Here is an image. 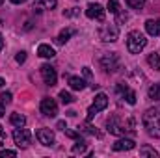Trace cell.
Segmentation results:
<instances>
[{
  "instance_id": "cell-2",
  "label": "cell",
  "mask_w": 160,
  "mask_h": 158,
  "mask_svg": "<svg viewBox=\"0 0 160 158\" xmlns=\"http://www.w3.org/2000/svg\"><path fill=\"white\" fill-rule=\"evenodd\" d=\"M145 45H147V39H145V36L142 32H138V30L128 32V36H127V48H128V52L140 54L145 48Z\"/></svg>"
},
{
  "instance_id": "cell-11",
  "label": "cell",
  "mask_w": 160,
  "mask_h": 158,
  "mask_svg": "<svg viewBox=\"0 0 160 158\" xmlns=\"http://www.w3.org/2000/svg\"><path fill=\"white\" fill-rule=\"evenodd\" d=\"M116 91L119 93V97H123L128 104H136V93H134L128 86H125V84H118Z\"/></svg>"
},
{
  "instance_id": "cell-5",
  "label": "cell",
  "mask_w": 160,
  "mask_h": 158,
  "mask_svg": "<svg viewBox=\"0 0 160 158\" xmlns=\"http://www.w3.org/2000/svg\"><path fill=\"white\" fill-rule=\"evenodd\" d=\"M30 140H32V134H30V130H28V128L17 126V128L13 130V141H15V145H17V147L26 149V147L30 145Z\"/></svg>"
},
{
  "instance_id": "cell-31",
  "label": "cell",
  "mask_w": 160,
  "mask_h": 158,
  "mask_svg": "<svg viewBox=\"0 0 160 158\" xmlns=\"http://www.w3.org/2000/svg\"><path fill=\"white\" fill-rule=\"evenodd\" d=\"M6 156H17V153H15V151H8V149H4V151L0 153V158H6Z\"/></svg>"
},
{
  "instance_id": "cell-7",
  "label": "cell",
  "mask_w": 160,
  "mask_h": 158,
  "mask_svg": "<svg viewBox=\"0 0 160 158\" xmlns=\"http://www.w3.org/2000/svg\"><path fill=\"white\" fill-rule=\"evenodd\" d=\"M41 114H45L47 117H56V114H58V104H56V101L54 99H43L41 101Z\"/></svg>"
},
{
  "instance_id": "cell-25",
  "label": "cell",
  "mask_w": 160,
  "mask_h": 158,
  "mask_svg": "<svg viewBox=\"0 0 160 158\" xmlns=\"http://www.w3.org/2000/svg\"><path fill=\"white\" fill-rule=\"evenodd\" d=\"M60 101L63 104H71V102H75V97L71 93H67V91H60Z\"/></svg>"
},
{
  "instance_id": "cell-10",
  "label": "cell",
  "mask_w": 160,
  "mask_h": 158,
  "mask_svg": "<svg viewBox=\"0 0 160 158\" xmlns=\"http://www.w3.org/2000/svg\"><path fill=\"white\" fill-rule=\"evenodd\" d=\"M36 136H38V140H39L41 145H45V147L54 145V132H52L50 128H39Z\"/></svg>"
},
{
  "instance_id": "cell-38",
  "label": "cell",
  "mask_w": 160,
  "mask_h": 158,
  "mask_svg": "<svg viewBox=\"0 0 160 158\" xmlns=\"http://www.w3.org/2000/svg\"><path fill=\"white\" fill-rule=\"evenodd\" d=\"M0 138H4V130H2V126H0Z\"/></svg>"
},
{
  "instance_id": "cell-32",
  "label": "cell",
  "mask_w": 160,
  "mask_h": 158,
  "mask_svg": "<svg viewBox=\"0 0 160 158\" xmlns=\"http://www.w3.org/2000/svg\"><path fill=\"white\" fill-rule=\"evenodd\" d=\"M65 134L69 136V138H80L78 132H75V130H65Z\"/></svg>"
},
{
  "instance_id": "cell-24",
  "label": "cell",
  "mask_w": 160,
  "mask_h": 158,
  "mask_svg": "<svg viewBox=\"0 0 160 158\" xmlns=\"http://www.w3.org/2000/svg\"><path fill=\"white\" fill-rule=\"evenodd\" d=\"M58 4V0H36V6H43V7H47V9H52L54 6Z\"/></svg>"
},
{
  "instance_id": "cell-39",
  "label": "cell",
  "mask_w": 160,
  "mask_h": 158,
  "mask_svg": "<svg viewBox=\"0 0 160 158\" xmlns=\"http://www.w3.org/2000/svg\"><path fill=\"white\" fill-rule=\"evenodd\" d=\"M4 84H6V82H4V78H0V87H2V86H4Z\"/></svg>"
},
{
  "instance_id": "cell-37",
  "label": "cell",
  "mask_w": 160,
  "mask_h": 158,
  "mask_svg": "<svg viewBox=\"0 0 160 158\" xmlns=\"http://www.w3.org/2000/svg\"><path fill=\"white\" fill-rule=\"evenodd\" d=\"M11 2H13V4H22L24 0H11Z\"/></svg>"
},
{
  "instance_id": "cell-20",
  "label": "cell",
  "mask_w": 160,
  "mask_h": 158,
  "mask_svg": "<svg viewBox=\"0 0 160 158\" xmlns=\"http://www.w3.org/2000/svg\"><path fill=\"white\" fill-rule=\"evenodd\" d=\"M73 153L75 155H82V153H86V141L82 140V138H77V143L73 145Z\"/></svg>"
},
{
  "instance_id": "cell-18",
  "label": "cell",
  "mask_w": 160,
  "mask_h": 158,
  "mask_svg": "<svg viewBox=\"0 0 160 158\" xmlns=\"http://www.w3.org/2000/svg\"><path fill=\"white\" fill-rule=\"evenodd\" d=\"M9 121H11L13 126H24V125H26V117H24L22 114H11Z\"/></svg>"
},
{
  "instance_id": "cell-36",
  "label": "cell",
  "mask_w": 160,
  "mask_h": 158,
  "mask_svg": "<svg viewBox=\"0 0 160 158\" xmlns=\"http://www.w3.org/2000/svg\"><path fill=\"white\" fill-rule=\"evenodd\" d=\"M2 48H4V37L0 36V50H2Z\"/></svg>"
},
{
  "instance_id": "cell-8",
  "label": "cell",
  "mask_w": 160,
  "mask_h": 158,
  "mask_svg": "<svg viewBox=\"0 0 160 158\" xmlns=\"http://www.w3.org/2000/svg\"><path fill=\"white\" fill-rule=\"evenodd\" d=\"M86 15L89 17V19H93V21H104V9H102V6L101 4H89L88 6V9H86Z\"/></svg>"
},
{
  "instance_id": "cell-14",
  "label": "cell",
  "mask_w": 160,
  "mask_h": 158,
  "mask_svg": "<svg viewBox=\"0 0 160 158\" xmlns=\"http://www.w3.org/2000/svg\"><path fill=\"white\" fill-rule=\"evenodd\" d=\"M116 65H118V56L116 54H106L102 58V67L104 71H116Z\"/></svg>"
},
{
  "instance_id": "cell-22",
  "label": "cell",
  "mask_w": 160,
  "mask_h": 158,
  "mask_svg": "<svg viewBox=\"0 0 160 158\" xmlns=\"http://www.w3.org/2000/svg\"><path fill=\"white\" fill-rule=\"evenodd\" d=\"M149 99L153 101H160V84H155L149 87Z\"/></svg>"
},
{
  "instance_id": "cell-3",
  "label": "cell",
  "mask_w": 160,
  "mask_h": 158,
  "mask_svg": "<svg viewBox=\"0 0 160 158\" xmlns=\"http://www.w3.org/2000/svg\"><path fill=\"white\" fill-rule=\"evenodd\" d=\"M106 128H108V132L114 134V136H125L127 132H132V121H128V123L125 125V123L119 121L118 116H112V117L106 121Z\"/></svg>"
},
{
  "instance_id": "cell-34",
  "label": "cell",
  "mask_w": 160,
  "mask_h": 158,
  "mask_svg": "<svg viewBox=\"0 0 160 158\" xmlns=\"http://www.w3.org/2000/svg\"><path fill=\"white\" fill-rule=\"evenodd\" d=\"M6 116V108H4V104L0 102V117H4Z\"/></svg>"
},
{
  "instance_id": "cell-6",
  "label": "cell",
  "mask_w": 160,
  "mask_h": 158,
  "mask_svg": "<svg viewBox=\"0 0 160 158\" xmlns=\"http://www.w3.org/2000/svg\"><path fill=\"white\" fill-rule=\"evenodd\" d=\"M41 77L45 80V84L47 86H56V82H58V75H56V69L52 67V65H48V63H45V65H41Z\"/></svg>"
},
{
  "instance_id": "cell-40",
  "label": "cell",
  "mask_w": 160,
  "mask_h": 158,
  "mask_svg": "<svg viewBox=\"0 0 160 158\" xmlns=\"http://www.w3.org/2000/svg\"><path fill=\"white\" fill-rule=\"evenodd\" d=\"M2 2H4V0H0V4H2Z\"/></svg>"
},
{
  "instance_id": "cell-27",
  "label": "cell",
  "mask_w": 160,
  "mask_h": 158,
  "mask_svg": "<svg viewBox=\"0 0 160 158\" xmlns=\"http://www.w3.org/2000/svg\"><path fill=\"white\" fill-rule=\"evenodd\" d=\"M108 11L110 13H118L119 11V2L118 0H108Z\"/></svg>"
},
{
  "instance_id": "cell-28",
  "label": "cell",
  "mask_w": 160,
  "mask_h": 158,
  "mask_svg": "<svg viewBox=\"0 0 160 158\" xmlns=\"http://www.w3.org/2000/svg\"><path fill=\"white\" fill-rule=\"evenodd\" d=\"M0 101H2V104H9V102L13 101V97H11L9 91H4V93L0 95Z\"/></svg>"
},
{
  "instance_id": "cell-13",
  "label": "cell",
  "mask_w": 160,
  "mask_h": 158,
  "mask_svg": "<svg viewBox=\"0 0 160 158\" xmlns=\"http://www.w3.org/2000/svg\"><path fill=\"white\" fill-rule=\"evenodd\" d=\"M145 30H147L149 36H155L157 37L160 34V19H149L145 22Z\"/></svg>"
},
{
  "instance_id": "cell-26",
  "label": "cell",
  "mask_w": 160,
  "mask_h": 158,
  "mask_svg": "<svg viewBox=\"0 0 160 158\" xmlns=\"http://www.w3.org/2000/svg\"><path fill=\"white\" fill-rule=\"evenodd\" d=\"M132 9H142L143 6H145V0H125Z\"/></svg>"
},
{
  "instance_id": "cell-17",
  "label": "cell",
  "mask_w": 160,
  "mask_h": 158,
  "mask_svg": "<svg viewBox=\"0 0 160 158\" xmlns=\"http://www.w3.org/2000/svg\"><path fill=\"white\" fill-rule=\"evenodd\" d=\"M147 63H149L155 71H160V54H157V52L149 54V56H147Z\"/></svg>"
},
{
  "instance_id": "cell-16",
  "label": "cell",
  "mask_w": 160,
  "mask_h": 158,
  "mask_svg": "<svg viewBox=\"0 0 160 158\" xmlns=\"http://www.w3.org/2000/svg\"><path fill=\"white\" fill-rule=\"evenodd\" d=\"M69 86L73 87V89H77V91H82L84 87H86V82L78 77H69Z\"/></svg>"
},
{
  "instance_id": "cell-30",
  "label": "cell",
  "mask_w": 160,
  "mask_h": 158,
  "mask_svg": "<svg viewBox=\"0 0 160 158\" xmlns=\"http://www.w3.org/2000/svg\"><path fill=\"white\" fill-rule=\"evenodd\" d=\"M15 60H17V63H24V60H26V52H17Z\"/></svg>"
},
{
  "instance_id": "cell-19",
  "label": "cell",
  "mask_w": 160,
  "mask_h": 158,
  "mask_svg": "<svg viewBox=\"0 0 160 158\" xmlns=\"http://www.w3.org/2000/svg\"><path fill=\"white\" fill-rule=\"evenodd\" d=\"M73 34H75V32H73L71 28H65V30H62V32H60V36H58V43H60V45L67 43V41H69V37H71Z\"/></svg>"
},
{
  "instance_id": "cell-23",
  "label": "cell",
  "mask_w": 160,
  "mask_h": 158,
  "mask_svg": "<svg viewBox=\"0 0 160 158\" xmlns=\"http://www.w3.org/2000/svg\"><path fill=\"white\" fill-rule=\"evenodd\" d=\"M140 156H153L157 158V151L155 149H151V147H147V145H143V147H140Z\"/></svg>"
},
{
  "instance_id": "cell-21",
  "label": "cell",
  "mask_w": 160,
  "mask_h": 158,
  "mask_svg": "<svg viewBox=\"0 0 160 158\" xmlns=\"http://www.w3.org/2000/svg\"><path fill=\"white\" fill-rule=\"evenodd\" d=\"M78 130H80V132H86V134H91V136H101V134H97L95 126H91L89 123H84V125H80Z\"/></svg>"
},
{
  "instance_id": "cell-9",
  "label": "cell",
  "mask_w": 160,
  "mask_h": 158,
  "mask_svg": "<svg viewBox=\"0 0 160 158\" xmlns=\"http://www.w3.org/2000/svg\"><path fill=\"white\" fill-rule=\"evenodd\" d=\"M101 39L106 41V43L118 41V26H116V24H106V26L101 30Z\"/></svg>"
},
{
  "instance_id": "cell-15",
  "label": "cell",
  "mask_w": 160,
  "mask_h": 158,
  "mask_svg": "<svg viewBox=\"0 0 160 158\" xmlns=\"http://www.w3.org/2000/svg\"><path fill=\"white\" fill-rule=\"evenodd\" d=\"M38 54H39L41 58H54V56H56L54 48H52L50 45H45V43L38 47Z\"/></svg>"
},
{
  "instance_id": "cell-29",
  "label": "cell",
  "mask_w": 160,
  "mask_h": 158,
  "mask_svg": "<svg viewBox=\"0 0 160 158\" xmlns=\"http://www.w3.org/2000/svg\"><path fill=\"white\" fill-rule=\"evenodd\" d=\"M116 15H118V24H119V22H127V21H128V15H127V13H121V11H118Z\"/></svg>"
},
{
  "instance_id": "cell-33",
  "label": "cell",
  "mask_w": 160,
  "mask_h": 158,
  "mask_svg": "<svg viewBox=\"0 0 160 158\" xmlns=\"http://www.w3.org/2000/svg\"><path fill=\"white\" fill-rule=\"evenodd\" d=\"M58 128H62V130H65L67 126H65V121H58Z\"/></svg>"
},
{
  "instance_id": "cell-35",
  "label": "cell",
  "mask_w": 160,
  "mask_h": 158,
  "mask_svg": "<svg viewBox=\"0 0 160 158\" xmlns=\"http://www.w3.org/2000/svg\"><path fill=\"white\" fill-rule=\"evenodd\" d=\"M84 75H86V77H88V78H91V71H89V69H88V67H84Z\"/></svg>"
},
{
  "instance_id": "cell-1",
  "label": "cell",
  "mask_w": 160,
  "mask_h": 158,
  "mask_svg": "<svg viewBox=\"0 0 160 158\" xmlns=\"http://www.w3.org/2000/svg\"><path fill=\"white\" fill-rule=\"evenodd\" d=\"M143 126L147 128V134L153 136V138H160V106L155 108H149L145 114H143Z\"/></svg>"
},
{
  "instance_id": "cell-12",
  "label": "cell",
  "mask_w": 160,
  "mask_h": 158,
  "mask_svg": "<svg viewBox=\"0 0 160 158\" xmlns=\"http://www.w3.org/2000/svg\"><path fill=\"white\" fill-rule=\"evenodd\" d=\"M134 140H130V138H121V140H118L114 145H112V149L114 151H130V149H134Z\"/></svg>"
},
{
  "instance_id": "cell-4",
  "label": "cell",
  "mask_w": 160,
  "mask_h": 158,
  "mask_svg": "<svg viewBox=\"0 0 160 158\" xmlns=\"http://www.w3.org/2000/svg\"><path fill=\"white\" fill-rule=\"evenodd\" d=\"M106 108H108V97H106L104 93L95 95V101H93V104H91L89 110H88V121H91L99 112H102V110H106Z\"/></svg>"
}]
</instances>
